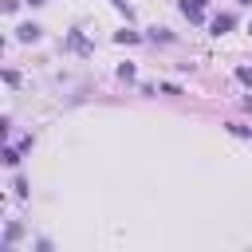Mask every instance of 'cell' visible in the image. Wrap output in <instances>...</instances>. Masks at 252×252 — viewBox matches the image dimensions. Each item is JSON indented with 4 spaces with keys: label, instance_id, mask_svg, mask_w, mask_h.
Instances as JSON below:
<instances>
[{
    "label": "cell",
    "instance_id": "cell-3",
    "mask_svg": "<svg viewBox=\"0 0 252 252\" xmlns=\"http://www.w3.org/2000/svg\"><path fill=\"white\" fill-rule=\"evenodd\" d=\"M228 28H232V16H217V20H213V32H217V35L228 32Z\"/></svg>",
    "mask_w": 252,
    "mask_h": 252
},
{
    "label": "cell",
    "instance_id": "cell-6",
    "mask_svg": "<svg viewBox=\"0 0 252 252\" xmlns=\"http://www.w3.org/2000/svg\"><path fill=\"white\" fill-rule=\"evenodd\" d=\"M114 39H118V43H138V35H134V32H118Z\"/></svg>",
    "mask_w": 252,
    "mask_h": 252
},
{
    "label": "cell",
    "instance_id": "cell-1",
    "mask_svg": "<svg viewBox=\"0 0 252 252\" xmlns=\"http://www.w3.org/2000/svg\"><path fill=\"white\" fill-rule=\"evenodd\" d=\"M181 12L189 20H205V0H181Z\"/></svg>",
    "mask_w": 252,
    "mask_h": 252
},
{
    "label": "cell",
    "instance_id": "cell-8",
    "mask_svg": "<svg viewBox=\"0 0 252 252\" xmlns=\"http://www.w3.org/2000/svg\"><path fill=\"white\" fill-rule=\"evenodd\" d=\"M244 4H248V0H244Z\"/></svg>",
    "mask_w": 252,
    "mask_h": 252
},
{
    "label": "cell",
    "instance_id": "cell-5",
    "mask_svg": "<svg viewBox=\"0 0 252 252\" xmlns=\"http://www.w3.org/2000/svg\"><path fill=\"white\" fill-rule=\"evenodd\" d=\"M236 79H240L244 87H252V67H236Z\"/></svg>",
    "mask_w": 252,
    "mask_h": 252
},
{
    "label": "cell",
    "instance_id": "cell-4",
    "mask_svg": "<svg viewBox=\"0 0 252 252\" xmlns=\"http://www.w3.org/2000/svg\"><path fill=\"white\" fill-rule=\"evenodd\" d=\"M4 161L16 165V161H20V150H16V146H4Z\"/></svg>",
    "mask_w": 252,
    "mask_h": 252
},
{
    "label": "cell",
    "instance_id": "cell-2",
    "mask_svg": "<svg viewBox=\"0 0 252 252\" xmlns=\"http://www.w3.org/2000/svg\"><path fill=\"white\" fill-rule=\"evenodd\" d=\"M16 35H20L24 43H32V39H39V28H35V24H24V28L16 32Z\"/></svg>",
    "mask_w": 252,
    "mask_h": 252
},
{
    "label": "cell",
    "instance_id": "cell-7",
    "mask_svg": "<svg viewBox=\"0 0 252 252\" xmlns=\"http://www.w3.org/2000/svg\"><path fill=\"white\" fill-rule=\"evenodd\" d=\"M32 4H43V0H32Z\"/></svg>",
    "mask_w": 252,
    "mask_h": 252
}]
</instances>
